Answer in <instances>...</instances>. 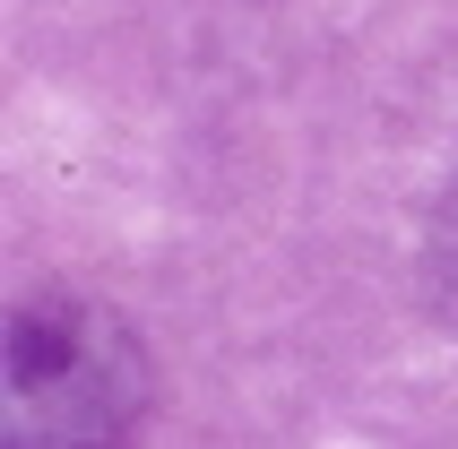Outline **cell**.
<instances>
[{
	"instance_id": "obj_1",
	"label": "cell",
	"mask_w": 458,
	"mask_h": 449,
	"mask_svg": "<svg viewBox=\"0 0 458 449\" xmlns=\"http://www.w3.org/2000/svg\"><path fill=\"white\" fill-rule=\"evenodd\" d=\"M0 372V449H130L148 424V346L87 294L18 302Z\"/></svg>"
},
{
	"instance_id": "obj_2",
	"label": "cell",
	"mask_w": 458,
	"mask_h": 449,
	"mask_svg": "<svg viewBox=\"0 0 458 449\" xmlns=\"http://www.w3.org/2000/svg\"><path fill=\"white\" fill-rule=\"evenodd\" d=\"M433 276H441V302L458 311V191L441 199V224H433Z\"/></svg>"
}]
</instances>
